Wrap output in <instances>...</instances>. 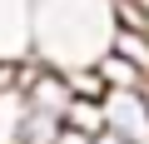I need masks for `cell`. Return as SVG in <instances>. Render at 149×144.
Instances as JSON below:
<instances>
[{"instance_id": "cell-1", "label": "cell", "mask_w": 149, "mask_h": 144, "mask_svg": "<svg viewBox=\"0 0 149 144\" xmlns=\"http://www.w3.org/2000/svg\"><path fill=\"white\" fill-rule=\"evenodd\" d=\"M114 35V0H30V60L55 75H90Z\"/></svg>"}, {"instance_id": "cell-2", "label": "cell", "mask_w": 149, "mask_h": 144, "mask_svg": "<svg viewBox=\"0 0 149 144\" xmlns=\"http://www.w3.org/2000/svg\"><path fill=\"white\" fill-rule=\"evenodd\" d=\"M100 134H114L124 144H149V104L139 90H109L100 95Z\"/></svg>"}, {"instance_id": "cell-3", "label": "cell", "mask_w": 149, "mask_h": 144, "mask_svg": "<svg viewBox=\"0 0 149 144\" xmlns=\"http://www.w3.org/2000/svg\"><path fill=\"white\" fill-rule=\"evenodd\" d=\"M30 60V0H0V65Z\"/></svg>"}, {"instance_id": "cell-4", "label": "cell", "mask_w": 149, "mask_h": 144, "mask_svg": "<svg viewBox=\"0 0 149 144\" xmlns=\"http://www.w3.org/2000/svg\"><path fill=\"white\" fill-rule=\"evenodd\" d=\"M95 80H100V90L109 95V90H139L149 75H144V70H139L134 60H124L119 50H109V55L95 65Z\"/></svg>"}, {"instance_id": "cell-5", "label": "cell", "mask_w": 149, "mask_h": 144, "mask_svg": "<svg viewBox=\"0 0 149 144\" xmlns=\"http://www.w3.org/2000/svg\"><path fill=\"white\" fill-rule=\"evenodd\" d=\"M25 119L30 104L20 90H0V144H25Z\"/></svg>"}, {"instance_id": "cell-6", "label": "cell", "mask_w": 149, "mask_h": 144, "mask_svg": "<svg viewBox=\"0 0 149 144\" xmlns=\"http://www.w3.org/2000/svg\"><path fill=\"white\" fill-rule=\"evenodd\" d=\"M55 144H95V139H90V134H80V129H60V139H55Z\"/></svg>"}, {"instance_id": "cell-7", "label": "cell", "mask_w": 149, "mask_h": 144, "mask_svg": "<svg viewBox=\"0 0 149 144\" xmlns=\"http://www.w3.org/2000/svg\"><path fill=\"white\" fill-rule=\"evenodd\" d=\"M95 144H124V139H114V134H95Z\"/></svg>"}, {"instance_id": "cell-8", "label": "cell", "mask_w": 149, "mask_h": 144, "mask_svg": "<svg viewBox=\"0 0 149 144\" xmlns=\"http://www.w3.org/2000/svg\"><path fill=\"white\" fill-rule=\"evenodd\" d=\"M139 95H144V104H149V80H144V85H139Z\"/></svg>"}]
</instances>
